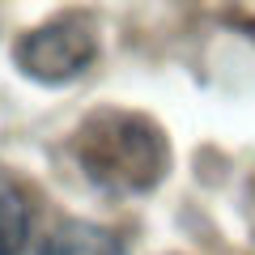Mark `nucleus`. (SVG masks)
Instances as JSON below:
<instances>
[{
  "label": "nucleus",
  "mask_w": 255,
  "mask_h": 255,
  "mask_svg": "<svg viewBox=\"0 0 255 255\" xmlns=\"http://www.w3.org/2000/svg\"><path fill=\"white\" fill-rule=\"evenodd\" d=\"M68 153H73L77 170L111 196H145L170 170L166 132L149 115L119 107L90 111L77 124Z\"/></svg>",
  "instance_id": "obj_1"
},
{
  "label": "nucleus",
  "mask_w": 255,
  "mask_h": 255,
  "mask_svg": "<svg viewBox=\"0 0 255 255\" xmlns=\"http://www.w3.org/2000/svg\"><path fill=\"white\" fill-rule=\"evenodd\" d=\"M30 238V204L13 174L0 170V255H21Z\"/></svg>",
  "instance_id": "obj_4"
},
{
  "label": "nucleus",
  "mask_w": 255,
  "mask_h": 255,
  "mask_svg": "<svg viewBox=\"0 0 255 255\" xmlns=\"http://www.w3.org/2000/svg\"><path fill=\"white\" fill-rule=\"evenodd\" d=\"M38 255H128L124 238L107 226L94 221H64L51 238L43 243Z\"/></svg>",
  "instance_id": "obj_3"
},
{
  "label": "nucleus",
  "mask_w": 255,
  "mask_h": 255,
  "mask_svg": "<svg viewBox=\"0 0 255 255\" xmlns=\"http://www.w3.org/2000/svg\"><path fill=\"white\" fill-rule=\"evenodd\" d=\"M94 55H98V38H94V26L85 17L43 21L13 43L17 68L38 85H60V81L81 77L94 64Z\"/></svg>",
  "instance_id": "obj_2"
}]
</instances>
